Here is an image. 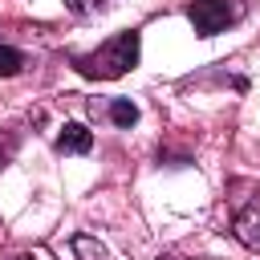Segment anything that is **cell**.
Returning a JSON list of instances; mask_svg holds the SVG:
<instances>
[{
    "label": "cell",
    "instance_id": "8fae6325",
    "mask_svg": "<svg viewBox=\"0 0 260 260\" xmlns=\"http://www.w3.org/2000/svg\"><path fill=\"white\" fill-rule=\"evenodd\" d=\"M158 260H179V256H158Z\"/></svg>",
    "mask_w": 260,
    "mask_h": 260
},
{
    "label": "cell",
    "instance_id": "6da1fadb",
    "mask_svg": "<svg viewBox=\"0 0 260 260\" xmlns=\"http://www.w3.org/2000/svg\"><path fill=\"white\" fill-rule=\"evenodd\" d=\"M138 53H142V37L130 28V32L110 37L93 53H77L73 57V69L81 77H93V81H114V77H122V73H130L138 65Z\"/></svg>",
    "mask_w": 260,
    "mask_h": 260
},
{
    "label": "cell",
    "instance_id": "8992f818",
    "mask_svg": "<svg viewBox=\"0 0 260 260\" xmlns=\"http://www.w3.org/2000/svg\"><path fill=\"white\" fill-rule=\"evenodd\" d=\"M73 252H77V260H110L106 244H98L93 236H73Z\"/></svg>",
    "mask_w": 260,
    "mask_h": 260
},
{
    "label": "cell",
    "instance_id": "52a82bcc",
    "mask_svg": "<svg viewBox=\"0 0 260 260\" xmlns=\"http://www.w3.org/2000/svg\"><path fill=\"white\" fill-rule=\"evenodd\" d=\"M24 69V53L12 45H0V77H16Z\"/></svg>",
    "mask_w": 260,
    "mask_h": 260
},
{
    "label": "cell",
    "instance_id": "30bf717a",
    "mask_svg": "<svg viewBox=\"0 0 260 260\" xmlns=\"http://www.w3.org/2000/svg\"><path fill=\"white\" fill-rule=\"evenodd\" d=\"M8 260H28V256H8Z\"/></svg>",
    "mask_w": 260,
    "mask_h": 260
},
{
    "label": "cell",
    "instance_id": "5b68a950",
    "mask_svg": "<svg viewBox=\"0 0 260 260\" xmlns=\"http://www.w3.org/2000/svg\"><path fill=\"white\" fill-rule=\"evenodd\" d=\"M106 118H110L118 130H130V126L138 122V106H134L130 98H114V102L106 106Z\"/></svg>",
    "mask_w": 260,
    "mask_h": 260
},
{
    "label": "cell",
    "instance_id": "3957f363",
    "mask_svg": "<svg viewBox=\"0 0 260 260\" xmlns=\"http://www.w3.org/2000/svg\"><path fill=\"white\" fill-rule=\"evenodd\" d=\"M232 232H236V240H240L244 248L260 252V191L248 199V207H240V211H236V223H232Z\"/></svg>",
    "mask_w": 260,
    "mask_h": 260
},
{
    "label": "cell",
    "instance_id": "7a4b0ae2",
    "mask_svg": "<svg viewBox=\"0 0 260 260\" xmlns=\"http://www.w3.org/2000/svg\"><path fill=\"white\" fill-rule=\"evenodd\" d=\"M244 16V0H191L187 20L199 37H215Z\"/></svg>",
    "mask_w": 260,
    "mask_h": 260
},
{
    "label": "cell",
    "instance_id": "9c48e42d",
    "mask_svg": "<svg viewBox=\"0 0 260 260\" xmlns=\"http://www.w3.org/2000/svg\"><path fill=\"white\" fill-rule=\"evenodd\" d=\"M8 154H12V138H4V142H0V171H4V162H8Z\"/></svg>",
    "mask_w": 260,
    "mask_h": 260
},
{
    "label": "cell",
    "instance_id": "277c9868",
    "mask_svg": "<svg viewBox=\"0 0 260 260\" xmlns=\"http://www.w3.org/2000/svg\"><path fill=\"white\" fill-rule=\"evenodd\" d=\"M57 150L61 154H89L93 150V134L81 122H65V130L57 134Z\"/></svg>",
    "mask_w": 260,
    "mask_h": 260
},
{
    "label": "cell",
    "instance_id": "ba28073f",
    "mask_svg": "<svg viewBox=\"0 0 260 260\" xmlns=\"http://www.w3.org/2000/svg\"><path fill=\"white\" fill-rule=\"evenodd\" d=\"M110 0H65V8L69 12H77V16H89V12H98V8H106Z\"/></svg>",
    "mask_w": 260,
    "mask_h": 260
}]
</instances>
